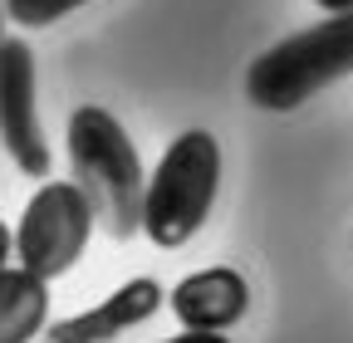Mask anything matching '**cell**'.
Returning a JSON list of instances; mask_svg holds the SVG:
<instances>
[{"instance_id":"obj_12","label":"cell","mask_w":353,"mask_h":343,"mask_svg":"<svg viewBox=\"0 0 353 343\" xmlns=\"http://www.w3.org/2000/svg\"><path fill=\"white\" fill-rule=\"evenodd\" d=\"M319 10H329V15H353V0H314Z\"/></svg>"},{"instance_id":"obj_13","label":"cell","mask_w":353,"mask_h":343,"mask_svg":"<svg viewBox=\"0 0 353 343\" xmlns=\"http://www.w3.org/2000/svg\"><path fill=\"white\" fill-rule=\"evenodd\" d=\"M0 25H6V6H0ZM0 45H6V39H0Z\"/></svg>"},{"instance_id":"obj_9","label":"cell","mask_w":353,"mask_h":343,"mask_svg":"<svg viewBox=\"0 0 353 343\" xmlns=\"http://www.w3.org/2000/svg\"><path fill=\"white\" fill-rule=\"evenodd\" d=\"M0 6H6V15H10L15 25H25V30H44V25L64 20L69 10L88 6V0H0Z\"/></svg>"},{"instance_id":"obj_4","label":"cell","mask_w":353,"mask_h":343,"mask_svg":"<svg viewBox=\"0 0 353 343\" xmlns=\"http://www.w3.org/2000/svg\"><path fill=\"white\" fill-rule=\"evenodd\" d=\"M94 226H99V211H94V201L79 191V182H44L25 201V216L15 226L20 270L39 275L44 284L69 275L83 260Z\"/></svg>"},{"instance_id":"obj_10","label":"cell","mask_w":353,"mask_h":343,"mask_svg":"<svg viewBox=\"0 0 353 343\" xmlns=\"http://www.w3.org/2000/svg\"><path fill=\"white\" fill-rule=\"evenodd\" d=\"M10 255H15V231H10L6 221H0V270H10V265H6Z\"/></svg>"},{"instance_id":"obj_7","label":"cell","mask_w":353,"mask_h":343,"mask_svg":"<svg viewBox=\"0 0 353 343\" xmlns=\"http://www.w3.org/2000/svg\"><path fill=\"white\" fill-rule=\"evenodd\" d=\"M162 299H167V289L157 280H128L123 289H113L103 299V304L83 309L74 319H59L50 329V343H108V338H118L128 329H138L143 319H152L162 309Z\"/></svg>"},{"instance_id":"obj_11","label":"cell","mask_w":353,"mask_h":343,"mask_svg":"<svg viewBox=\"0 0 353 343\" xmlns=\"http://www.w3.org/2000/svg\"><path fill=\"white\" fill-rule=\"evenodd\" d=\"M162 343H231L226 333H176V338H162Z\"/></svg>"},{"instance_id":"obj_5","label":"cell","mask_w":353,"mask_h":343,"mask_svg":"<svg viewBox=\"0 0 353 343\" xmlns=\"http://www.w3.org/2000/svg\"><path fill=\"white\" fill-rule=\"evenodd\" d=\"M0 143L25 177H50V147L34 113V54L25 39L0 45Z\"/></svg>"},{"instance_id":"obj_3","label":"cell","mask_w":353,"mask_h":343,"mask_svg":"<svg viewBox=\"0 0 353 343\" xmlns=\"http://www.w3.org/2000/svg\"><path fill=\"white\" fill-rule=\"evenodd\" d=\"M216 187H221V147H216V138L201 133V127L172 138V147L162 152V162L152 167V182H148L143 231L152 236V245H162V250L187 245L211 216Z\"/></svg>"},{"instance_id":"obj_6","label":"cell","mask_w":353,"mask_h":343,"mask_svg":"<svg viewBox=\"0 0 353 343\" xmlns=\"http://www.w3.org/2000/svg\"><path fill=\"white\" fill-rule=\"evenodd\" d=\"M167 304H172L176 324H182L187 333H221V329H231V324L245 319L250 284H245V275H236L226 265H211V270L187 275L167 294Z\"/></svg>"},{"instance_id":"obj_8","label":"cell","mask_w":353,"mask_h":343,"mask_svg":"<svg viewBox=\"0 0 353 343\" xmlns=\"http://www.w3.org/2000/svg\"><path fill=\"white\" fill-rule=\"evenodd\" d=\"M50 324V284L30 270H0V343H30Z\"/></svg>"},{"instance_id":"obj_2","label":"cell","mask_w":353,"mask_h":343,"mask_svg":"<svg viewBox=\"0 0 353 343\" xmlns=\"http://www.w3.org/2000/svg\"><path fill=\"white\" fill-rule=\"evenodd\" d=\"M348 74H353V15H329L250 59L245 98L265 113H290Z\"/></svg>"},{"instance_id":"obj_1","label":"cell","mask_w":353,"mask_h":343,"mask_svg":"<svg viewBox=\"0 0 353 343\" xmlns=\"http://www.w3.org/2000/svg\"><path fill=\"white\" fill-rule=\"evenodd\" d=\"M69 162H74L79 191L99 211V226L113 240L138 236L148 216V177H143L138 147L108 108L83 103L69 113Z\"/></svg>"}]
</instances>
